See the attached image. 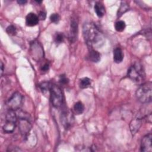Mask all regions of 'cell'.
<instances>
[{"instance_id": "ffe728a7", "label": "cell", "mask_w": 152, "mask_h": 152, "mask_svg": "<svg viewBox=\"0 0 152 152\" xmlns=\"http://www.w3.org/2000/svg\"><path fill=\"white\" fill-rule=\"evenodd\" d=\"M51 84L49 82H44L40 84V88L43 93H45V92H49L50 88L51 87Z\"/></svg>"}, {"instance_id": "7402d4cb", "label": "cell", "mask_w": 152, "mask_h": 152, "mask_svg": "<svg viewBox=\"0 0 152 152\" xmlns=\"http://www.w3.org/2000/svg\"><path fill=\"white\" fill-rule=\"evenodd\" d=\"M64 35L61 33H58L55 37V40L57 43H61L64 41Z\"/></svg>"}, {"instance_id": "5b68a950", "label": "cell", "mask_w": 152, "mask_h": 152, "mask_svg": "<svg viewBox=\"0 0 152 152\" xmlns=\"http://www.w3.org/2000/svg\"><path fill=\"white\" fill-rule=\"evenodd\" d=\"M17 120V116L15 111L10 109L6 115V122L2 127L4 131L6 133L12 132L15 129Z\"/></svg>"}, {"instance_id": "ac0fdd59", "label": "cell", "mask_w": 152, "mask_h": 152, "mask_svg": "<svg viewBox=\"0 0 152 152\" xmlns=\"http://www.w3.org/2000/svg\"><path fill=\"white\" fill-rule=\"evenodd\" d=\"M128 8H129V7L128 4L125 2H122L121 4V6L118 10V16L120 17L121 15H122L124 13H125L126 11H128Z\"/></svg>"}, {"instance_id": "8992f818", "label": "cell", "mask_w": 152, "mask_h": 152, "mask_svg": "<svg viewBox=\"0 0 152 152\" xmlns=\"http://www.w3.org/2000/svg\"><path fill=\"white\" fill-rule=\"evenodd\" d=\"M23 101L22 95L18 93H14L7 102V106L10 109L17 110L20 109Z\"/></svg>"}, {"instance_id": "4fadbf2b", "label": "cell", "mask_w": 152, "mask_h": 152, "mask_svg": "<svg viewBox=\"0 0 152 152\" xmlns=\"http://www.w3.org/2000/svg\"><path fill=\"white\" fill-rule=\"evenodd\" d=\"M141 125V118H136L133 119L130 124V129L133 134H135Z\"/></svg>"}, {"instance_id": "cb8c5ba5", "label": "cell", "mask_w": 152, "mask_h": 152, "mask_svg": "<svg viewBox=\"0 0 152 152\" xmlns=\"http://www.w3.org/2000/svg\"><path fill=\"white\" fill-rule=\"evenodd\" d=\"M68 79L65 75H61L59 78V83L62 84H66L68 83Z\"/></svg>"}, {"instance_id": "83f0119b", "label": "cell", "mask_w": 152, "mask_h": 152, "mask_svg": "<svg viewBox=\"0 0 152 152\" xmlns=\"http://www.w3.org/2000/svg\"><path fill=\"white\" fill-rule=\"evenodd\" d=\"M1 74H2V72H3V71H4V69H3V68H4V65H3V64H2V62H1Z\"/></svg>"}, {"instance_id": "2e32d148", "label": "cell", "mask_w": 152, "mask_h": 152, "mask_svg": "<svg viewBox=\"0 0 152 152\" xmlns=\"http://www.w3.org/2000/svg\"><path fill=\"white\" fill-rule=\"evenodd\" d=\"M80 87L81 88H86L91 85V80L87 77L83 78L80 81Z\"/></svg>"}, {"instance_id": "603a6c76", "label": "cell", "mask_w": 152, "mask_h": 152, "mask_svg": "<svg viewBox=\"0 0 152 152\" xmlns=\"http://www.w3.org/2000/svg\"><path fill=\"white\" fill-rule=\"evenodd\" d=\"M50 19L52 22H53L54 23H58V21H59L60 17H59V15L58 14L53 13V14L50 15Z\"/></svg>"}, {"instance_id": "30bf717a", "label": "cell", "mask_w": 152, "mask_h": 152, "mask_svg": "<svg viewBox=\"0 0 152 152\" xmlns=\"http://www.w3.org/2000/svg\"><path fill=\"white\" fill-rule=\"evenodd\" d=\"M39 18L37 15L33 12L28 13L26 17V23L28 26H34L39 23Z\"/></svg>"}, {"instance_id": "8fae6325", "label": "cell", "mask_w": 152, "mask_h": 152, "mask_svg": "<svg viewBox=\"0 0 152 152\" xmlns=\"http://www.w3.org/2000/svg\"><path fill=\"white\" fill-rule=\"evenodd\" d=\"M70 34H71V40L72 41H74L75 40V38L77 35L78 33V23L77 20L73 19L71 21V30H70Z\"/></svg>"}, {"instance_id": "7c38bea8", "label": "cell", "mask_w": 152, "mask_h": 152, "mask_svg": "<svg viewBox=\"0 0 152 152\" xmlns=\"http://www.w3.org/2000/svg\"><path fill=\"white\" fill-rule=\"evenodd\" d=\"M124 59V53L122 49L116 48L113 50V61L116 63H120Z\"/></svg>"}, {"instance_id": "d6986e66", "label": "cell", "mask_w": 152, "mask_h": 152, "mask_svg": "<svg viewBox=\"0 0 152 152\" xmlns=\"http://www.w3.org/2000/svg\"><path fill=\"white\" fill-rule=\"evenodd\" d=\"M125 23L122 20L117 21L115 24V29L118 31H122L125 29Z\"/></svg>"}, {"instance_id": "9c48e42d", "label": "cell", "mask_w": 152, "mask_h": 152, "mask_svg": "<svg viewBox=\"0 0 152 152\" xmlns=\"http://www.w3.org/2000/svg\"><path fill=\"white\" fill-rule=\"evenodd\" d=\"M151 134H148L144 136L141 141V150L144 152H151L152 151L151 145Z\"/></svg>"}, {"instance_id": "277c9868", "label": "cell", "mask_w": 152, "mask_h": 152, "mask_svg": "<svg viewBox=\"0 0 152 152\" xmlns=\"http://www.w3.org/2000/svg\"><path fill=\"white\" fill-rule=\"evenodd\" d=\"M49 93L52 105L55 107H60L63 102V94L61 88L55 84H52Z\"/></svg>"}, {"instance_id": "3957f363", "label": "cell", "mask_w": 152, "mask_h": 152, "mask_svg": "<svg viewBox=\"0 0 152 152\" xmlns=\"http://www.w3.org/2000/svg\"><path fill=\"white\" fill-rule=\"evenodd\" d=\"M128 76L135 83H142L145 76L142 66L137 62L133 64L128 70Z\"/></svg>"}, {"instance_id": "d4e9b609", "label": "cell", "mask_w": 152, "mask_h": 152, "mask_svg": "<svg viewBox=\"0 0 152 152\" xmlns=\"http://www.w3.org/2000/svg\"><path fill=\"white\" fill-rule=\"evenodd\" d=\"M39 18L42 20H44L46 18V13L44 11H40L39 14Z\"/></svg>"}, {"instance_id": "ba28073f", "label": "cell", "mask_w": 152, "mask_h": 152, "mask_svg": "<svg viewBox=\"0 0 152 152\" xmlns=\"http://www.w3.org/2000/svg\"><path fill=\"white\" fill-rule=\"evenodd\" d=\"M18 126L21 134L23 136L28 134L31 129V124L28 118H18Z\"/></svg>"}, {"instance_id": "6da1fadb", "label": "cell", "mask_w": 152, "mask_h": 152, "mask_svg": "<svg viewBox=\"0 0 152 152\" xmlns=\"http://www.w3.org/2000/svg\"><path fill=\"white\" fill-rule=\"evenodd\" d=\"M84 38L87 45L91 48L100 47L104 37L96 26L92 23H86L83 27Z\"/></svg>"}, {"instance_id": "e0dca14e", "label": "cell", "mask_w": 152, "mask_h": 152, "mask_svg": "<svg viewBox=\"0 0 152 152\" xmlns=\"http://www.w3.org/2000/svg\"><path fill=\"white\" fill-rule=\"evenodd\" d=\"M74 110L76 114L80 115L82 113L84 110V104L81 102H77L74 106Z\"/></svg>"}, {"instance_id": "52a82bcc", "label": "cell", "mask_w": 152, "mask_h": 152, "mask_svg": "<svg viewBox=\"0 0 152 152\" xmlns=\"http://www.w3.org/2000/svg\"><path fill=\"white\" fill-rule=\"evenodd\" d=\"M61 122L65 128H69L74 122V116L70 111L64 110L62 112L61 116Z\"/></svg>"}, {"instance_id": "7a4b0ae2", "label": "cell", "mask_w": 152, "mask_h": 152, "mask_svg": "<svg viewBox=\"0 0 152 152\" xmlns=\"http://www.w3.org/2000/svg\"><path fill=\"white\" fill-rule=\"evenodd\" d=\"M152 84L147 82L141 85L136 91V96L138 100L143 103H149L151 101Z\"/></svg>"}, {"instance_id": "484cf974", "label": "cell", "mask_w": 152, "mask_h": 152, "mask_svg": "<svg viewBox=\"0 0 152 152\" xmlns=\"http://www.w3.org/2000/svg\"><path fill=\"white\" fill-rule=\"evenodd\" d=\"M49 68V64H45L43 66H42V68H41V70H42V71L46 72V71H48Z\"/></svg>"}, {"instance_id": "5bb4252c", "label": "cell", "mask_w": 152, "mask_h": 152, "mask_svg": "<svg viewBox=\"0 0 152 152\" xmlns=\"http://www.w3.org/2000/svg\"><path fill=\"white\" fill-rule=\"evenodd\" d=\"M94 11L99 17H102L104 15L105 8L102 3L100 2H97L95 4Z\"/></svg>"}, {"instance_id": "4316f807", "label": "cell", "mask_w": 152, "mask_h": 152, "mask_svg": "<svg viewBox=\"0 0 152 152\" xmlns=\"http://www.w3.org/2000/svg\"><path fill=\"white\" fill-rule=\"evenodd\" d=\"M17 2L19 4H21V5H24V4H26L27 2L26 1H23V0H19L17 1Z\"/></svg>"}, {"instance_id": "44dd1931", "label": "cell", "mask_w": 152, "mask_h": 152, "mask_svg": "<svg viewBox=\"0 0 152 152\" xmlns=\"http://www.w3.org/2000/svg\"><path fill=\"white\" fill-rule=\"evenodd\" d=\"M6 31L8 34L11 36H14L17 33V29L14 26L10 25L7 28Z\"/></svg>"}, {"instance_id": "9a60e30c", "label": "cell", "mask_w": 152, "mask_h": 152, "mask_svg": "<svg viewBox=\"0 0 152 152\" xmlns=\"http://www.w3.org/2000/svg\"><path fill=\"white\" fill-rule=\"evenodd\" d=\"M88 58L90 61L93 62H97L100 59V55L97 51L94 49H91L89 52Z\"/></svg>"}]
</instances>
